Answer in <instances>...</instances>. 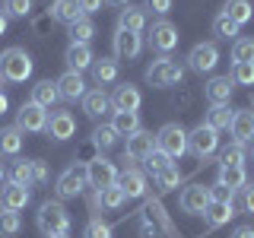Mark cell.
I'll return each instance as SVG.
<instances>
[{"mask_svg": "<svg viewBox=\"0 0 254 238\" xmlns=\"http://www.w3.org/2000/svg\"><path fill=\"white\" fill-rule=\"evenodd\" d=\"M35 222H38V232H42L45 238L70 232V213L64 210V203H58V200H48V203L38 206Z\"/></svg>", "mask_w": 254, "mask_h": 238, "instance_id": "6da1fadb", "label": "cell"}, {"mask_svg": "<svg viewBox=\"0 0 254 238\" xmlns=\"http://www.w3.org/2000/svg\"><path fill=\"white\" fill-rule=\"evenodd\" d=\"M32 76V58L26 54V48H6L0 54V79L6 83H26Z\"/></svg>", "mask_w": 254, "mask_h": 238, "instance_id": "7a4b0ae2", "label": "cell"}, {"mask_svg": "<svg viewBox=\"0 0 254 238\" xmlns=\"http://www.w3.org/2000/svg\"><path fill=\"white\" fill-rule=\"evenodd\" d=\"M181 76H185V67L175 63L172 58H159L146 67V83L156 86V89H165V86H178Z\"/></svg>", "mask_w": 254, "mask_h": 238, "instance_id": "3957f363", "label": "cell"}, {"mask_svg": "<svg viewBox=\"0 0 254 238\" xmlns=\"http://www.w3.org/2000/svg\"><path fill=\"white\" fill-rule=\"evenodd\" d=\"M156 149H162L169 159H181L188 153V133L181 124H165L156 133Z\"/></svg>", "mask_w": 254, "mask_h": 238, "instance_id": "277c9868", "label": "cell"}, {"mask_svg": "<svg viewBox=\"0 0 254 238\" xmlns=\"http://www.w3.org/2000/svg\"><path fill=\"white\" fill-rule=\"evenodd\" d=\"M219 146V133L206 124H197L194 130L188 133V153H194L197 159H210Z\"/></svg>", "mask_w": 254, "mask_h": 238, "instance_id": "5b68a950", "label": "cell"}, {"mask_svg": "<svg viewBox=\"0 0 254 238\" xmlns=\"http://www.w3.org/2000/svg\"><path fill=\"white\" fill-rule=\"evenodd\" d=\"M86 181H89V184H92L95 190L118 184V165L111 162V159H105V156L92 159V162L86 165Z\"/></svg>", "mask_w": 254, "mask_h": 238, "instance_id": "8992f818", "label": "cell"}, {"mask_svg": "<svg viewBox=\"0 0 254 238\" xmlns=\"http://www.w3.org/2000/svg\"><path fill=\"white\" fill-rule=\"evenodd\" d=\"M86 184H89V181H86V169H83V165H70V169H64L58 175V184H54V190H58L61 200H70V197L83 194Z\"/></svg>", "mask_w": 254, "mask_h": 238, "instance_id": "52a82bcc", "label": "cell"}, {"mask_svg": "<svg viewBox=\"0 0 254 238\" xmlns=\"http://www.w3.org/2000/svg\"><path fill=\"white\" fill-rule=\"evenodd\" d=\"M216 63H219V48L213 45V42H200V45L190 48L188 67L194 70V73H213V70H216Z\"/></svg>", "mask_w": 254, "mask_h": 238, "instance_id": "ba28073f", "label": "cell"}, {"mask_svg": "<svg viewBox=\"0 0 254 238\" xmlns=\"http://www.w3.org/2000/svg\"><path fill=\"white\" fill-rule=\"evenodd\" d=\"M178 38H181L178 29H175L169 19H159V22H153V29H149V48L159 51V54L175 51V48H178Z\"/></svg>", "mask_w": 254, "mask_h": 238, "instance_id": "9c48e42d", "label": "cell"}, {"mask_svg": "<svg viewBox=\"0 0 254 238\" xmlns=\"http://www.w3.org/2000/svg\"><path fill=\"white\" fill-rule=\"evenodd\" d=\"M16 127L22 133H42L48 127V111L42 105H35V102H26V105L16 111Z\"/></svg>", "mask_w": 254, "mask_h": 238, "instance_id": "30bf717a", "label": "cell"}, {"mask_svg": "<svg viewBox=\"0 0 254 238\" xmlns=\"http://www.w3.org/2000/svg\"><path fill=\"white\" fill-rule=\"evenodd\" d=\"M153 149H156V133H149V130H143V127H140L137 133H130V137H127L124 156L133 159V162H143V159L153 153Z\"/></svg>", "mask_w": 254, "mask_h": 238, "instance_id": "8fae6325", "label": "cell"}, {"mask_svg": "<svg viewBox=\"0 0 254 238\" xmlns=\"http://www.w3.org/2000/svg\"><path fill=\"white\" fill-rule=\"evenodd\" d=\"M206 203H210V187L203 184H190L181 190V210L190 213V216H200L206 210Z\"/></svg>", "mask_w": 254, "mask_h": 238, "instance_id": "7c38bea8", "label": "cell"}, {"mask_svg": "<svg viewBox=\"0 0 254 238\" xmlns=\"http://www.w3.org/2000/svg\"><path fill=\"white\" fill-rule=\"evenodd\" d=\"M48 137L51 140H70L76 133V121H73V115H70V111H54L51 118H48Z\"/></svg>", "mask_w": 254, "mask_h": 238, "instance_id": "4fadbf2b", "label": "cell"}, {"mask_svg": "<svg viewBox=\"0 0 254 238\" xmlns=\"http://www.w3.org/2000/svg\"><path fill=\"white\" fill-rule=\"evenodd\" d=\"M118 187L124 190L127 200L143 197L146 194V175H143L140 169H124V172H118Z\"/></svg>", "mask_w": 254, "mask_h": 238, "instance_id": "5bb4252c", "label": "cell"}, {"mask_svg": "<svg viewBox=\"0 0 254 238\" xmlns=\"http://www.w3.org/2000/svg\"><path fill=\"white\" fill-rule=\"evenodd\" d=\"M111 99V108L115 111H140V102H143V95L137 86H130V83H124V86H118L115 92L108 95Z\"/></svg>", "mask_w": 254, "mask_h": 238, "instance_id": "9a60e30c", "label": "cell"}, {"mask_svg": "<svg viewBox=\"0 0 254 238\" xmlns=\"http://www.w3.org/2000/svg\"><path fill=\"white\" fill-rule=\"evenodd\" d=\"M140 48L143 42L137 32H121V29L115 32V60H133L140 54Z\"/></svg>", "mask_w": 254, "mask_h": 238, "instance_id": "2e32d148", "label": "cell"}, {"mask_svg": "<svg viewBox=\"0 0 254 238\" xmlns=\"http://www.w3.org/2000/svg\"><path fill=\"white\" fill-rule=\"evenodd\" d=\"M232 89H235V83H232L229 76H213L210 83L203 86V95L210 99V105H229Z\"/></svg>", "mask_w": 254, "mask_h": 238, "instance_id": "e0dca14e", "label": "cell"}, {"mask_svg": "<svg viewBox=\"0 0 254 238\" xmlns=\"http://www.w3.org/2000/svg\"><path fill=\"white\" fill-rule=\"evenodd\" d=\"M58 92H61L64 102L83 99V95H86V79H83V73H73V70H67V73L58 79Z\"/></svg>", "mask_w": 254, "mask_h": 238, "instance_id": "ac0fdd59", "label": "cell"}, {"mask_svg": "<svg viewBox=\"0 0 254 238\" xmlns=\"http://www.w3.org/2000/svg\"><path fill=\"white\" fill-rule=\"evenodd\" d=\"M29 187H19V184H6L3 190H0V210H13V213H19V210H26V203H29Z\"/></svg>", "mask_w": 254, "mask_h": 238, "instance_id": "d6986e66", "label": "cell"}, {"mask_svg": "<svg viewBox=\"0 0 254 238\" xmlns=\"http://www.w3.org/2000/svg\"><path fill=\"white\" fill-rule=\"evenodd\" d=\"M64 60H67V70H73V73H83V70L92 67V48L89 45H70L67 54H64Z\"/></svg>", "mask_w": 254, "mask_h": 238, "instance_id": "ffe728a7", "label": "cell"}, {"mask_svg": "<svg viewBox=\"0 0 254 238\" xmlns=\"http://www.w3.org/2000/svg\"><path fill=\"white\" fill-rule=\"evenodd\" d=\"M229 130H232L235 143H242V146H245V143H251L254 140V115H251V111H235Z\"/></svg>", "mask_w": 254, "mask_h": 238, "instance_id": "44dd1931", "label": "cell"}, {"mask_svg": "<svg viewBox=\"0 0 254 238\" xmlns=\"http://www.w3.org/2000/svg\"><path fill=\"white\" fill-rule=\"evenodd\" d=\"M143 26H146V10L127 3L121 10V16H118V29H121V32H137V35H140Z\"/></svg>", "mask_w": 254, "mask_h": 238, "instance_id": "7402d4cb", "label": "cell"}, {"mask_svg": "<svg viewBox=\"0 0 254 238\" xmlns=\"http://www.w3.org/2000/svg\"><path fill=\"white\" fill-rule=\"evenodd\" d=\"M216 184L232 187L238 194V190H245V184H248V172H245V165H219V181Z\"/></svg>", "mask_w": 254, "mask_h": 238, "instance_id": "603a6c76", "label": "cell"}, {"mask_svg": "<svg viewBox=\"0 0 254 238\" xmlns=\"http://www.w3.org/2000/svg\"><path fill=\"white\" fill-rule=\"evenodd\" d=\"M51 19L64 22V26H73L76 19H83V10H79L76 0H54L51 3Z\"/></svg>", "mask_w": 254, "mask_h": 238, "instance_id": "cb8c5ba5", "label": "cell"}, {"mask_svg": "<svg viewBox=\"0 0 254 238\" xmlns=\"http://www.w3.org/2000/svg\"><path fill=\"white\" fill-rule=\"evenodd\" d=\"M200 216L206 219V226L219 229V226H226V222L235 216V206H232V203H216V200H210V203H206V210L200 213Z\"/></svg>", "mask_w": 254, "mask_h": 238, "instance_id": "d4e9b609", "label": "cell"}, {"mask_svg": "<svg viewBox=\"0 0 254 238\" xmlns=\"http://www.w3.org/2000/svg\"><path fill=\"white\" fill-rule=\"evenodd\" d=\"M58 99H61L58 83H51V79H42V83L32 86V102H35V105H42L45 111L54 108V102H58Z\"/></svg>", "mask_w": 254, "mask_h": 238, "instance_id": "484cf974", "label": "cell"}, {"mask_svg": "<svg viewBox=\"0 0 254 238\" xmlns=\"http://www.w3.org/2000/svg\"><path fill=\"white\" fill-rule=\"evenodd\" d=\"M111 127H115L118 137H130V133L140 130V115H137V111H115Z\"/></svg>", "mask_w": 254, "mask_h": 238, "instance_id": "4316f807", "label": "cell"}, {"mask_svg": "<svg viewBox=\"0 0 254 238\" xmlns=\"http://www.w3.org/2000/svg\"><path fill=\"white\" fill-rule=\"evenodd\" d=\"M108 108H111V99H108L102 89H92V92L83 95V111H86L89 118H102Z\"/></svg>", "mask_w": 254, "mask_h": 238, "instance_id": "83f0119b", "label": "cell"}, {"mask_svg": "<svg viewBox=\"0 0 254 238\" xmlns=\"http://www.w3.org/2000/svg\"><path fill=\"white\" fill-rule=\"evenodd\" d=\"M222 13H226L232 22H238V26H245V22H251V19H254V6H251V0H226Z\"/></svg>", "mask_w": 254, "mask_h": 238, "instance_id": "f1b7e54d", "label": "cell"}, {"mask_svg": "<svg viewBox=\"0 0 254 238\" xmlns=\"http://www.w3.org/2000/svg\"><path fill=\"white\" fill-rule=\"evenodd\" d=\"M232 118H235V111L229 108V105H210V111H206V127H213V130H229V124H232Z\"/></svg>", "mask_w": 254, "mask_h": 238, "instance_id": "f546056e", "label": "cell"}, {"mask_svg": "<svg viewBox=\"0 0 254 238\" xmlns=\"http://www.w3.org/2000/svg\"><path fill=\"white\" fill-rule=\"evenodd\" d=\"M92 76H95V83H99V86L115 83V79H118V60H115V58H99V60H92Z\"/></svg>", "mask_w": 254, "mask_h": 238, "instance_id": "4dcf8cb0", "label": "cell"}, {"mask_svg": "<svg viewBox=\"0 0 254 238\" xmlns=\"http://www.w3.org/2000/svg\"><path fill=\"white\" fill-rule=\"evenodd\" d=\"M19 149H22L19 127H0V156H16Z\"/></svg>", "mask_w": 254, "mask_h": 238, "instance_id": "1f68e13d", "label": "cell"}, {"mask_svg": "<svg viewBox=\"0 0 254 238\" xmlns=\"http://www.w3.org/2000/svg\"><path fill=\"white\" fill-rule=\"evenodd\" d=\"M124 190L118 187V184H111V187H102V190H95V203L102 206V210H118V206H124Z\"/></svg>", "mask_w": 254, "mask_h": 238, "instance_id": "d6a6232c", "label": "cell"}, {"mask_svg": "<svg viewBox=\"0 0 254 238\" xmlns=\"http://www.w3.org/2000/svg\"><path fill=\"white\" fill-rule=\"evenodd\" d=\"M95 38V26H92V19H76L73 26H70V45H89Z\"/></svg>", "mask_w": 254, "mask_h": 238, "instance_id": "836d02e7", "label": "cell"}, {"mask_svg": "<svg viewBox=\"0 0 254 238\" xmlns=\"http://www.w3.org/2000/svg\"><path fill=\"white\" fill-rule=\"evenodd\" d=\"M6 178H10V184L32 187V162H29V159H19V162H13V169L6 172Z\"/></svg>", "mask_w": 254, "mask_h": 238, "instance_id": "e575fe53", "label": "cell"}, {"mask_svg": "<svg viewBox=\"0 0 254 238\" xmlns=\"http://www.w3.org/2000/svg\"><path fill=\"white\" fill-rule=\"evenodd\" d=\"M19 229H22L19 213H13V210H0V235H3V238H13V235H19Z\"/></svg>", "mask_w": 254, "mask_h": 238, "instance_id": "d590c367", "label": "cell"}, {"mask_svg": "<svg viewBox=\"0 0 254 238\" xmlns=\"http://www.w3.org/2000/svg\"><path fill=\"white\" fill-rule=\"evenodd\" d=\"M232 60L235 63H254V38H235Z\"/></svg>", "mask_w": 254, "mask_h": 238, "instance_id": "8d00e7d4", "label": "cell"}, {"mask_svg": "<svg viewBox=\"0 0 254 238\" xmlns=\"http://www.w3.org/2000/svg\"><path fill=\"white\" fill-rule=\"evenodd\" d=\"M238 29H242V26H238V22H232L226 13H219L216 19H213V35H216V38H226V42H229V38L238 35Z\"/></svg>", "mask_w": 254, "mask_h": 238, "instance_id": "74e56055", "label": "cell"}, {"mask_svg": "<svg viewBox=\"0 0 254 238\" xmlns=\"http://www.w3.org/2000/svg\"><path fill=\"white\" fill-rule=\"evenodd\" d=\"M156 178V187L159 190H175L181 184V172H178V165H169V169H162L159 175H153Z\"/></svg>", "mask_w": 254, "mask_h": 238, "instance_id": "f35d334b", "label": "cell"}, {"mask_svg": "<svg viewBox=\"0 0 254 238\" xmlns=\"http://www.w3.org/2000/svg\"><path fill=\"white\" fill-rule=\"evenodd\" d=\"M92 143H95L99 149H111V146L118 143V133H115V127H111V124H102V127H95V130H92Z\"/></svg>", "mask_w": 254, "mask_h": 238, "instance_id": "ab89813d", "label": "cell"}, {"mask_svg": "<svg viewBox=\"0 0 254 238\" xmlns=\"http://www.w3.org/2000/svg\"><path fill=\"white\" fill-rule=\"evenodd\" d=\"M29 10H32V0H3L6 19H26Z\"/></svg>", "mask_w": 254, "mask_h": 238, "instance_id": "60d3db41", "label": "cell"}, {"mask_svg": "<svg viewBox=\"0 0 254 238\" xmlns=\"http://www.w3.org/2000/svg\"><path fill=\"white\" fill-rule=\"evenodd\" d=\"M232 79L235 86H254V63H232Z\"/></svg>", "mask_w": 254, "mask_h": 238, "instance_id": "b9f144b4", "label": "cell"}, {"mask_svg": "<svg viewBox=\"0 0 254 238\" xmlns=\"http://www.w3.org/2000/svg\"><path fill=\"white\" fill-rule=\"evenodd\" d=\"M219 165H245V146L242 143H229L226 149H222V162Z\"/></svg>", "mask_w": 254, "mask_h": 238, "instance_id": "7bdbcfd3", "label": "cell"}, {"mask_svg": "<svg viewBox=\"0 0 254 238\" xmlns=\"http://www.w3.org/2000/svg\"><path fill=\"white\" fill-rule=\"evenodd\" d=\"M143 162H146V169L153 172V175H159V172H162V169H169V165H172V159L165 156L162 149H153V153H149L146 159H143Z\"/></svg>", "mask_w": 254, "mask_h": 238, "instance_id": "ee69618b", "label": "cell"}, {"mask_svg": "<svg viewBox=\"0 0 254 238\" xmlns=\"http://www.w3.org/2000/svg\"><path fill=\"white\" fill-rule=\"evenodd\" d=\"M83 238H111V226H108V222H102V219H92L89 226H86Z\"/></svg>", "mask_w": 254, "mask_h": 238, "instance_id": "f6af8a7d", "label": "cell"}, {"mask_svg": "<svg viewBox=\"0 0 254 238\" xmlns=\"http://www.w3.org/2000/svg\"><path fill=\"white\" fill-rule=\"evenodd\" d=\"M210 200H216V203H232V200H235V190H232V187H222V184H213V187H210Z\"/></svg>", "mask_w": 254, "mask_h": 238, "instance_id": "bcb514c9", "label": "cell"}, {"mask_svg": "<svg viewBox=\"0 0 254 238\" xmlns=\"http://www.w3.org/2000/svg\"><path fill=\"white\" fill-rule=\"evenodd\" d=\"M143 10H153L159 16H165L172 10V0H143Z\"/></svg>", "mask_w": 254, "mask_h": 238, "instance_id": "7dc6e473", "label": "cell"}, {"mask_svg": "<svg viewBox=\"0 0 254 238\" xmlns=\"http://www.w3.org/2000/svg\"><path fill=\"white\" fill-rule=\"evenodd\" d=\"M42 181H48V169H45V162L32 159V184H42Z\"/></svg>", "mask_w": 254, "mask_h": 238, "instance_id": "c3c4849f", "label": "cell"}, {"mask_svg": "<svg viewBox=\"0 0 254 238\" xmlns=\"http://www.w3.org/2000/svg\"><path fill=\"white\" fill-rule=\"evenodd\" d=\"M76 3H79V10H83V16H89V13H99L105 0H76Z\"/></svg>", "mask_w": 254, "mask_h": 238, "instance_id": "681fc988", "label": "cell"}, {"mask_svg": "<svg viewBox=\"0 0 254 238\" xmlns=\"http://www.w3.org/2000/svg\"><path fill=\"white\" fill-rule=\"evenodd\" d=\"M245 210L254 213V184H245Z\"/></svg>", "mask_w": 254, "mask_h": 238, "instance_id": "f907efd6", "label": "cell"}, {"mask_svg": "<svg viewBox=\"0 0 254 238\" xmlns=\"http://www.w3.org/2000/svg\"><path fill=\"white\" fill-rule=\"evenodd\" d=\"M232 238H254V229L251 226H238L235 232H232Z\"/></svg>", "mask_w": 254, "mask_h": 238, "instance_id": "816d5d0a", "label": "cell"}, {"mask_svg": "<svg viewBox=\"0 0 254 238\" xmlns=\"http://www.w3.org/2000/svg\"><path fill=\"white\" fill-rule=\"evenodd\" d=\"M6 22H10V19H6V13L0 10V35H3V32H6Z\"/></svg>", "mask_w": 254, "mask_h": 238, "instance_id": "f5cc1de1", "label": "cell"}, {"mask_svg": "<svg viewBox=\"0 0 254 238\" xmlns=\"http://www.w3.org/2000/svg\"><path fill=\"white\" fill-rule=\"evenodd\" d=\"M6 108H10V102H6V95H0V115H6Z\"/></svg>", "mask_w": 254, "mask_h": 238, "instance_id": "db71d44e", "label": "cell"}, {"mask_svg": "<svg viewBox=\"0 0 254 238\" xmlns=\"http://www.w3.org/2000/svg\"><path fill=\"white\" fill-rule=\"evenodd\" d=\"M105 3H111V6H127L130 0H105Z\"/></svg>", "mask_w": 254, "mask_h": 238, "instance_id": "11a10c76", "label": "cell"}, {"mask_svg": "<svg viewBox=\"0 0 254 238\" xmlns=\"http://www.w3.org/2000/svg\"><path fill=\"white\" fill-rule=\"evenodd\" d=\"M6 178V169H3V162H0V181H3Z\"/></svg>", "mask_w": 254, "mask_h": 238, "instance_id": "9f6ffc18", "label": "cell"}, {"mask_svg": "<svg viewBox=\"0 0 254 238\" xmlns=\"http://www.w3.org/2000/svg\"><path fill=\"white\" fill-rule=\"evenodd\" d=\"M51 238H67V235H51Z\"/></svg>", "mask_w": 254, "mask_h": 238, "instance_id": "6f0895ef", "label": "cell"}, {"mask_svg": "<svg viewBox=\"0 0 254 238\" xmlns=\"http://www.w3.org/2000/svg\"><path fill=\"white\" fill-rule=\"evenodd\" d=\"M0 95H3V92H0Z\"/></svg>", "mask_w": 254, "mask_h": 238, "instance_id": "680465c9", "label": "cell"}]
</instances>
